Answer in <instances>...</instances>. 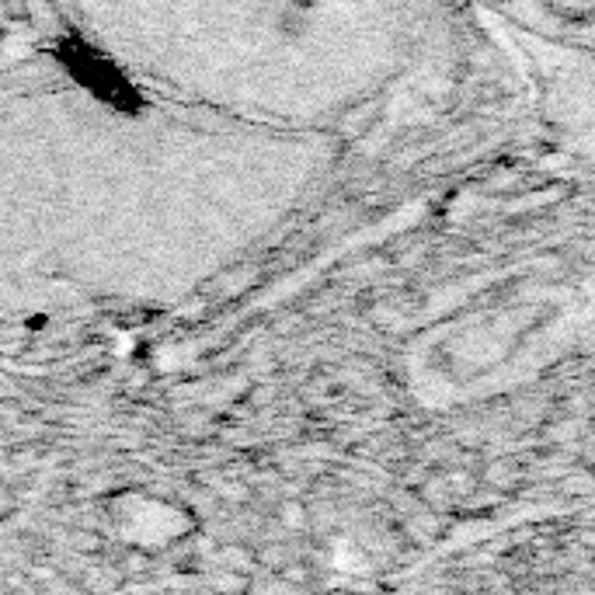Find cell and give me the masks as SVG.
<instances>
[{
  "mask_svg": "<svg viewBox=\"0 0 595 595\" xmlns=\"http://www.w3.org/2000/svg\"><path fill=\"white\" fill-rule=\"evenodd\" d=\"M342 133L178 101L80 46L0 77V313L157 310L275 238Z\"/></svg>",
  "mask_w": 595,
  "mask_h": 595,
  "instance_id": "6da1fadb",
  "label": "cell"
},
{
  "mask_svg": "<svg viewBox=\"0 0 595 595\" xmlns=\"http://www.w3.org/2000/svg\"><path fill=\"white\" fill-rule=\"evenodd\" d=\"M74 46L230 119L342 133L404 74L415 0H56Z\"/></svg>",
  "mask_w": 595,
  "mask_h": 595,
  "instance_id": "7a4b0ae2",
  "label": "cell"
}]
</instances>
